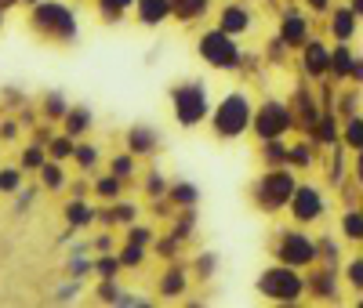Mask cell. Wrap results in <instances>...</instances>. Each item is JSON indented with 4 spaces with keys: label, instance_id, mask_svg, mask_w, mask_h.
<instances>
[{
    "label": "cell",
    "instance_id": "1",
    "mask_svg": "<svg viewBox=\"0 0 363 308\" xmlns=\"http://www.w3.org/2000/svg\"><path fill=\"white\" fill-rule=\"evenodd\" d=\"M29 25H33L40 37L58 40V44L77 37V15H73L69 4H62V0H40V4H33L29 8Z\"/></svg>",
    "mask_w": 363,
    "mask_h": 308
},
{
    "label": "cell",
    "instance_id": "2",
    "mask_svg": "<svg viewBox=\"0 0 363 308\" xmlns=\"http://www.w3.org/2000/svg\"><path fill=\"white\" fill-rule=\"evenodd\" d=\"M247 123H251V102H247L244 95H229V98L218 105V113H215V131L225 135V138L240 135Z\"/></svg>",
    "mask_w": 363,
    "mask_h": 308
},
{
    "label": "cell",
    "instance_id": "3",
    "mask_svg": "<svg viewBox=\"0 0 363 308\" xmlns=\"http://www.w3.org/2000/svg\"><path fill=\"white\" fill-rule=\"evenodd\" d=\"M200 55L211 62V66H222V69L236 62V47H233L229 33H222V29H218V33H207V37H203V44H200Z\"/></svg>",
    "mask_w": 363,
    "mask_h": 308
},
{
    "label": "cell",
    "instance_id": "4",
    "mask_svg": "<svg viewBox=\"0 0 363 308\" xmlns=\"http://www.w3.org/2000/svg\"><path fill=\"white\" fill-rule=\"evenodd\" d=\"M203 113H207V102H203V91H200V84H193V87H186V91H178V120L182 123H200L203 120Z\"/></svg>",
    "mask_w": 363,
    "mask_h": 308
},
{
    "label": "cell",
    "instance_id": "5",
    "mask_svg": "<svg viewBox=\"0 0 363 308\" xmlns=\"http://www.w3.org/2000/svg\"><path fill=\"white\" fill-rule=\"evenodd\" d=\"M262 290L269 297H298L301 294V280H298L294 272H287V268H272L265 280H262Z\"/></svg>",
    "mask_w": 363,
    "mask_h": 308
},
{
    "label": "cell",
    "instance_id": "6",
    "mask_svg": "<svg viewBox=\"0 0 363 308\" xmlns=\"http://www.w3.org/2000/svg\"><path fill=\"white\" fill-rule=\"evenodd\" d=\"M280 258L287 265H306V261H313V243L306 236H298V232H287L284 246H280Z\"/></svg>",
    "mask_w": 363,
    "mask_h": 308
},
{
    "label": "cell",
    "instance_id": "7",
    "mask_svg": "<svg viewBox=\"0 0 363 308\" xmlns=\"http://www.w3.org/2000/svg\"><path fill=\"white\" fill-rule=\"evenodd\" d=\"M284 127H287V109H284V105H265V109H262V120H258V131H262V138L280 135Z\"/></svg>",
    "mask_w": 363,
    "mask_h": 308
},
{
    "label": "cell",
    "instance_id": "8",
    "mask_svg": "<svg viewBox=\"0 0 363 308\" xmlns=\"http://www.w3.org/2000/svg\"><path fill=\"white\" fill-rule=\"evenodd\" d=\"M294 214H298L301 222H313L316 214H320V196L313 189H298L294 193Z\"/></svg>",
    "mask_w": 363,
    "mask_h": 308
},
{
    "label": "cell",
    "instance_id": "9",
    "mask_svg": "<svg viewBox=\"0 0 363 308\" xmlns=\"http://www.w3.org/2000/svg\"><path fill=\"white\" fill-rule=\"evenodd\" d=\"M37 174H40V185H44V189H55V193H58V189H62V185H66V171H62V160H51V156H48V160H44V167H40Z\"/></svg>",
    "mask_w": 363,
    "mask_h": 308
},
{
    "label": "cell",
    "instance_id": "10",
    "mask_svg": "<svg viewBox=\"0 0 363 308\" xmlns=\"http://www.w3.org/2000/svg\"><path fill=\"white\" fill-rule=\"evenodd\" d=\"M62 123H66V135H69V138H80V135L91 127V113H87L84 105H73V109L62 116Z\"/></svg>",
    "mask_w": 363,
    "mask_h": 308
},
{
    "label": "cell",
    "instance_id": "11",
    "mask_svg": "<svg viewBox=\"0 0 363 308\" xmlns=\"http://www.w3.org/2000/svg\"><path fill=\"white\" fill-rule=\"evenodd\" d=\"M135 4H138V18L149 22V25L160 22V18L171 11V0H135Z\"/></svg>",
    "mask_w": 363,
    "mask_h": 308
},
{
    "label": "cell",
    "instance_id": "12",
    "mask_svg": "<svg viewBox=\"0 0 363 308\" xmlns=\"http://www.w3.org/2000/svg\"><path fill=\"white\" fill-rule=\"evenodd\" d=\"M44 160H48V145L33 142V145H26V149H22L18 167H22V171H40V167H44Z\"/></svg>",
    "mask_w": 363,
    "mask_h": 308
},
{
    "label": "cell",
    "instance_id": "13",
    "mask_svg": "<svg viewBox=\"0 0 363 308\" xmlns=\"http://www.w3.org/2000/svg\"><path fill=\"white\" fill-rule=\"evenodd\" d=\"M265 189H269V196L277 200V207H280V203L291 196V178H287L284 171H280V174L272 171V174H269V181H265Z\"/></svg>",
    "mask_w": 363,
    "mask_h": 308
},
{
    "label": "cell",
    "instance_id": "14",
    "mask_svg": "<svg viewBox=\"0 0 363 308\" xmlns=\"http://www.w3.org/2000/svg\"><path fill=\"white\" fill-rule=\"evenodd\" d=\"M73 149H77V138L58 135V138L48 142V156H51V160H69V156H73Z\"/></svg>",
    "mask_w": 363,
    "mask_h": 308
},
{
    "label": "cell",
    "instance_id": "15",
    "mask_svg": "<svg viewBox=\"0 0 363 308\" xmlns=\"http://www.w3.org/2000/svg\"><path fill=\"white\" fill-rule=\"evenodd\" d=\"M22 167H0V193L4 196H15L22 189Z\"/></svg>",
    "mask_w": 363,
    "mask_h": 308
},
{
    "label": "cell",
    "instance_id": "16",
    "mask_svg": "<svg viewBox=\"0 0 363 308\" xmlns=\"http://www.w3.org/2000/svg\"><path fill=\"white\" fill-rule=\"evenodd\" d=\"M247 22H251V18H247V11L229 8V11L222 15V33H229V37H233V33H244V29H247Z\"/></svg>",
    "mask_w": 363,
    "mask_h": 308
},
{
    "label": "cell",
    "instance_id": "17",
    "mask_svg": "<svg viewBox=\"0 0 363 308\" xmlns=\"http://www.w3.org/2000/svg\"><path fill=\"white\" fill-rule=\"evenodd\" d=\"M153 131H149V127H131L128 131V145L135 149V152H149V149H153Z\"/></svg>",
    "mask_w": 363,
    "mask_h": 308
},
{
    "label": "cell",
    "instance_id": "18",
    "mask_svg": "<svg viewBox=\"0 0 363 308\" xmlns=\"http://www.w3.org/2000/svg\"><path fill=\"white\" fill-rule=\"evenodd\" d=\"M66 113H69V105H66L62 95H48V98H44V116H48V120H62Z\"/></svg>",
    "mask_w": 363,
    "mask_h": 308
},
{
    "label": "cell",
    "instance_id": "19",
    "mask_svg": "<svg viewBox=\"0 0 363 308\" xmlns=\"http://www.w3.org/2000/svg\"><path fill=\"white\" fill-rule=\"evenodd\" d=\"M91 218V210H87V203L84 200H73L69 207H66V222H73V225H84Z\"/></svg>",
    "mask_w": 363,
    "mask_h": 308
},
{
    "label": "cell",
    "instance_id": "20",
    "mask_svg": "<svg viewBox=\"0 0 363 308\" xmlns=\"http://www.w3.org/2000/svg\"><path fill=\"white\" fill-rule=\"evenodd\" d=\"M135 4V0H99V11L106 15V18H116L120 11H128Z\"/></svg>",
    "mask_w": 363,
    "mask_h": 308
},
{
    "label": "cell",
    "instance_id": "21",
    "mask_svg": "<svg viewBox=\"0 0 363 308\" xmlns=\"http://www.w3.org/2000/svg\"><path fill=\"white\" fill-rule=\"evenodd\" d=\"M73 160H77L80 167H91V164L99 160V152L91 149V145H77V149H73Z\"/></svg>",
    "mask_w": 363,
    "mask_h": 308
},
{
    "label": "cell",
    "instance_id": "22",
    "mask_svg": "<svg viewBox=\"0 0 363 308\" xmlns=\"http://www.w3.org/2000/svg\"><path fill=\"white\" fill-rule=\"evenodd\" d=\"M335 25H338L335 33H338L342 40H345V37H352V11H338V15H335Z\"/></svg>",
    "mask_w": 363,
    "mask_h": 308
},
{
    "label": "cell",
    "instance_id": "23",
    "mask_svg": "<svg viewBox=\"0 0 363 308\" xmlns=\"http://www.w3.org/2000/svg\"><path fill=\"white\" fill-rule=\"evenodd\" d=\"M345 236L363 239V214H349V218H345Z\"/></svg>",
    "mask_w": 363,
    "mask_h": 308
},
{
    "label": "cell",
    "instance_id": "24",
    "mask_svg": "<svg viewBox=\"0 0 363 308\" xmlns=\"http://www.w3.org/2000/svg\"><path fill=\"white\" fill-rule=\"evenodd\" d=\"M116 178H128V174H135V160L131 156H120V160H113V167H109Z\"/></svg>",
    "mask_w": 363,
    "mask_h": 308
},
{
    "label": "cell",
    "instance_id": "25",
    "mask_svg": "<svg viewBox=\"0 0 363 308\" xmlns=\"http://www.w3.org/2000/svg\"><path fill=\"white\" fill-rule=\"evenodd\" d=\"M116 268H120V261H116V258H99V265H95V272L102 275V280H109V275H116Z\"/></svg>",
    "mask_w": 363,
    "mask_h": 308
},
{
    "label": "cell",
    "instance_id": "26",
    "mask_svg": "<svg viewBox=\"0 0 363 308\" xmlns=\"http://www.w3.org/2000/svg\"><path fill=\"white\" fill-rule=\"evenodd\" d=\"M284 37H287L291 44H301V37H306V33H301V18H291V22H287Z\"/></svg>",
    "mask_w": 363,
    "mask_h": 308
},
{
    "label": "cell",
    "instance_id": "27",
    "mask_svg": "<svg viewBox=\"0 0 363 308\" xmlns=\"http://www.w3.org/2000/svg\"><path fill=\"white\" fill-rule=\"evenodd\" d=\"M349 145L363 149V120H352V123H349Z\"/></svg>",
    "mask_w": 363,
    "mask_h": 308
},
{
    "label": "cell",
    "instance_id": "28",
    "mask_svg": "<svg viewBox=\"0 0 363 308\" xmlns=\"http://www.w3.org/2000/svg\"><path fill=\"white\" fill-rule=\"evenodd\" d=\"M15 138H18V123L4 120V123H0V142H15Z\"/></svg>",
    "mask_w": 363,
    "mask_h": 308
},
{
    "label": "cell",
    "instance_id": "29",
    "mask_svg": "<svg viewBox=\"0 0 363 308\" xmlns=\"http://www.w3.org/2000/svg\"><path fill=\"white\" fill-rule=\"evenodd\" d=\"M352 280H356V283H363V265H352Z\"/></svg>",
    "mask_w": 363,
    "mask_h": 308
},
{
    "label": "cell",
    "instance_id": "30",
    "mask_svg": "<svg viewBox=\"0 0 363 308\" xmlns=\"http://www.w3.org/2000/svg\"><path fill=\"white\" fill-rule=\"evenodd\" d=\"M352 11H356V15L363 11V0H352Z\"/></svg>",
    "mask_w": 363,
    "mask_h": 308
},
{
    "label": "cell",
    "instance_id": "31",
    "mask_svg": "<svg viewBox=\"0 0 363 308\" xmlns=\"http://www.w3.org/2000/svg\"><path fill=\"white\" fill-rule=\"evenodd\" d=\"M18 4H26V8H33V4H40V0H18Z\"/></svg>",
    "mask_w": 363,
    "mask_h": 308
},
{
    "label": "cell",
    "instance_id": "32",
    "mask_svg": "<svg viewBox=\"0 0 363 308\" xmlns=\"http://www.w3.org/2000/svg\"><path fill=\"white\" fill-rule=\"evenodd\" d=\"M356 171H359V178H363V152H359V164H356Z\"/></svg>",
    "mask_w": 363,
    "mask_h": 308
},
{
    "label": "cell",
    "instance_id": "33",
    "mask_svg": "<svg viewBox=\"0 0 363 308\" xmlns=\"http://www.w3.org/2000/svg\"><path fill=\"white\" fill-rule=\"evenodd\" d=\"M313 4H316V8H323V4H327V0H313Z\"/></svg>",
    "mask_w": 363,
    "mask_h": 308
},
{
    "label": "cell",
    "instance_id": "34",
    "mask_svg": "<svg viewBox=\"0 0 363 308\" xmlns=\"http://www.w3.org/2000/svg\"><path fill=\"white\" fill-rule=\"evenodd\" d=\"M0 22H4V11H0Z\"/></svg>",
    "mask_w": 363,
    "mask_h": 308
}]
</instances>
